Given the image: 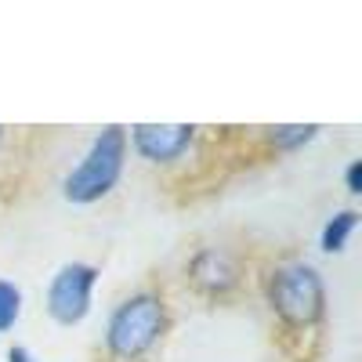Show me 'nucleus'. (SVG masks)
<instances>
[{"label":"nucleus","instance_id":"f257e3e1","mask_svg":"<svg viewBox=\"0 0 362 362\" xmlns=\"http://www.w3.org/2000/svg\"><path fill=\"white\" fill-rule=\"evenodd\" d=\"M272 344L283 362H322L329 334V297L322 272L297 254H272L254 264Z\"/></svg>","mask_w":362,"mask_h":362},{"label":"nucleus","instance_id":"f03ea898","mask_svg":"<svg viewBox=\"0 0 362 362\" xmlns=\"http://www.w3.org/2000/svg\"><path fill=\"white\" fill-rule=\"evenodd\" d=\"M174 329V305L163 283L148 279L109 312L95 362H156Z\"/></svg>","mask_w":362,"mask_h":362},{"label":"nucleus","instance_id":"7ed1b4c3","mask_svg":"<svg viewBox=\"0 0 362 362\" xmlns=\"http://www.w3.org/2000/svg\"><path fill=\"white\" fill-rule=\"evenodd\" d=\"M181 283L185 290L214 308L239 305L254 286V261L247 243L239 239H203L181 261Z\"/></svg>","mask_w":362,"mask_h":362},{"label":"nucleus","instance_id":"20e7f679","mask_svg":"<svg viewBox=\"0 0 362 362\" xmlns=\"http://www.w3.org/2000/svg\"><path fill=\"white\" fill-rule=\"evenodd\" d=\"M124 167H127V127L109 124L95 134V141L87 145L83 160L66 174V181H62L66 203L90 206V203L105 199L119 185Z\"/></svg>","mask_w":362,"mask_h":362},{"label":"nucleus","instance_id":"39448f33","mask_svg":"<svg viewBox=\"0 0 362 362\" xmlns=\"http://www.w3.org/2000/svg\"><path fill=\"white\" fill-rule=\"evenodd\" d=\"M98 264L90 261H66L51 276L47 293H44V312L58 326H80L90 315L95 305V286H98Z\"/></svg>","mask_w":362,"mask_h":362},{"label":"nucleus","instance_id":"423d86ee","mask_svg":"<svg viewBox=\"0 0 362 362\" xmlns=\"http://www.w3.org/2000/svg\"><path fill=\"white\" fill-rule=\"evenodd\" d=\"M196 141H199V127L192 124H134L127 131V148H134L153 167H170L185 160Z\"/></svg>","mask_w":362,"mask_h":362},{"label":"nucleus","instance_id":"0eeeda50","mask_svg":"<svg viewBox=\"0 0 362 362\" xmlns=\"http://www.w3.org/2000/svg\"><path fill=\"white\" fill-rule=\"evenodd\" d=\"M358 228V210H337L334 218H326V225H322V232H319V247H322V254H341L344 247H348V239H351V232Z\"/></svg>","mask_w":362,"mask_h":362},{"label":"nucleus","instance_id":"6e6552de","mask_svg":"<svg viewBox=\"0 0 362 362\" xmlns=\"http://www.w3.org/2000/svg\"><path fill=\"white\" fill-rule=\"evenodd\" d=\"M18 319H22V290L11 279H0V334L15 329Z\"/></svg>","mask_w":362,"mask_h":362},{"label":"nucleus","instance_id":"1a4fd4ad","mask_svg":"<svg viewBox=\"0 0 362 362\" xmlns=\"http://www.w3.org/2000/svg\"><path fill=\"white\" fill-rule=\"evenodd\" d=\"M344 189H348L351 196L362 192V160H351V163L344 167Z\"/></svg>","mask_w":362,"mask_h":362},{"label":"nucleus","instance_id":"9d476101","mask_svg":"<svg viewBox=\"0 0 362 362\" xmlns=\"http://www.w3.org/2000/svg\"><path fill=\"white\" fill-rule=\"evenodd\" d=\"M8 362H37V358L25 344H15V348H8Z\"/></svg>","mask_w":362,"mask_h":362},{"label":"nucleus","instance_id":"9b49d317","mask_svg":"<svg viewBox=\"0 0 362 362\" xmlns=\"http://www.w3.org/2000/svg\"><path fill=\"white\" fill-rule=\"evenodd\" d=\"M4 134H8V131H4V127H0V145H4Z\"/></svg>","mask_w":362,"mask_h":362}]
</instances>
